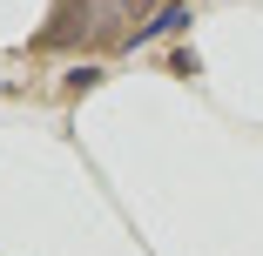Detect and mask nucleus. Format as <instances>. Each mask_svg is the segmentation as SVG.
I'll list each match as a JSON object with an SVG mask.
<instances>
[{
  "label": "nucleus",
  "instance_id": "f257e3e1",
  "mask_svg": "<svg viewBox=\"0 0 263 256\" xmlns=\"http://www.w3.org/2000/svg\"><path fill=\"white\" fill-rule=\"evenodd\" d=\"M189 27V7H182V0H169V7H155L135 34H128V47H142V41H162V34H182Z\"/></svg>",
  "mask_w": 263,
  "mask_h": 256
}]
</instances>
